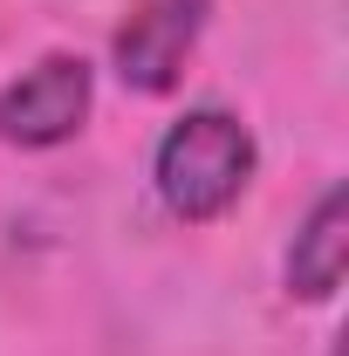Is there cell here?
Returning <instances> with one entry per match:
<instances>
[{"mask_svg":"<svg viewBox=\"0 0 349 356\" xmlns=\"http://www.w3.org/2000/svg\"><path fill=\"white\" fill-rule=\"evenodd\" d=\"M254 178V137L226 110H185L158 144V199L178 220H219Z\"/></svg>","mask_w":349,"mask_h":356,"instance_id":"cell-1","label":"cell"},{"mask_svg":"<svg viewBox=\"0 0 349 356\" xmlns=\"http://www.w3.org/2000/svg\"><path fill=\"white\" fill-rule=\"evenodd\" d=\"M83 117H89V62L83 55H48L21 83L0 89V137L7 144H28V151L62 144V137L83 131Z\"/></svg>","mask_w":349,"mask_h":356,"instance_id":"cell-2","label":"cell"},{"mask_svg":"<svg viewBox=\"0 0 349 356\" xmlns=\"http://www.w3.org/2000/svg\"><path fill=\"white\" fill-rule=\"evenodd\" d=\"M206 28V0H144L117 28V76L144 96H165Z\"/></svg>","mask_w":349,"mask_h":356,"instance_id":"cell-3","label":"cell"},{"mask_svg":"<svg viewBox=\"0 0 349 356\" xmlns=\"http://www.w3.org/2000/svg\"><path fill=\"white\" fill-rule=\"evenodd\" d=\"M343 267H349V199H343V185H329V192L315 199L308 226L295 233L288 288H295L302 302H322V295L343 288Z\"/></svg>","mask_w":349,"mask_h":356,"instance_id":"cell-4","label":"cell"}]
</instances>
